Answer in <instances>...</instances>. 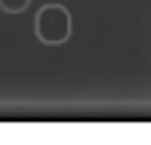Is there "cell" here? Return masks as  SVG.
I'll use <instances>...</instances> for the list:
<instances>
[{"label":"cell","mask_w":151,"mask_h":145,"mask_svg":"<svg viewBox=\"0 0 151 145\" xmlns=\"http://www.w3.org/2000/svg\"><path fill=\"white\" fill-rule=\"evenodd\" d=\"M35 35L43 45L56 47L70 39L72 16L62 4H45L35 14Z\"/></svg>","instance_id":"obj_1"},{"label":"cell","mask_w":151,"mask_h":145,"mask_svg":"<svg viewBox=\"0 0 151 145\" xmlns=\"http://www.w3.org/2000/svg\"><path fill=\"white\" fill-rule=\"evenodd\" d=\"M31 4V0H0V10L6 14H22Z\"/></svg>","instance_id":"obj_2"}]
</instances>
